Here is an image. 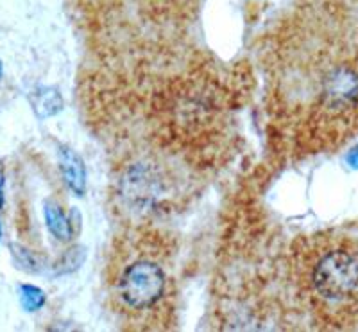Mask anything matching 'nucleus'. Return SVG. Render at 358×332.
<instances>
[{"label":"nucleus","mask_w":358,"mask_h":332,"mask_svg":"<svg viewBox=\"0 0 358 332\" xmlns=\"http://www.w3.org/2000/svg\"><path fill=\"white\" fill-rule=\"evenodd\" d=\"M2 205H4V201H0V210H2ZM0 237H2V223H0Z\"/></svg>","instance_id":"1a4fd4ad"},{"label":"nucleus","mask_w":358,"mask_h":332,"mask_svg":"<svg viewBox=\"0 0 358 332\" xmlns=\"http://www.w3.org/2000/svg\"><path fill=\"white\" fill-rule=\"evenodd\" d=\"M11 254L15 263H17V268L27 271V273H38L41 270L40 266V258L33 254V251L25 250V248L18 247V244H11Z\"/></svg>","instance_id":"0eeeda50"},{"label":"nucleus","mask_w":358,"mask_h":332,"mask_svg":"<svg viewBox=\"0 0 358 332\" xmlns=\"http://www.w3.org/2000/svg\"><path fill=\"white\" fill-rule=\"evenodd\" d=\"M59 160H62V171L65 184L69 189L78 196H83L86 189V171L81 156L70 148H62L59 151Z\"/></svg>","instance_id":"20e7f679"},{"label":"nucleus","mask_w":358,"mask_h":332,"mask_svg":"<svg viewBox=\"0 0 358 332\" xmlns=\"http://www.w3.org/2000/svg\"><path fill=\"white\" fill-rule=\"evenodd\" d=\"M45 221H47V228L50 230V234H52L57 241L66 242L72 239V223L66 218L62 205H59L57 201L49 200L45 203Z\"/></svg>","instance_id":"423d86ee"},{"label":"nucleus","mask_w":358,"mask_h":332,"mask_svg":"<svg viewBox=\"0 0 358 332\" xmlns=\"http://www.w3.org/2000/svg\"><path fill=\"white\" fill-rule=\"evenodd\" d=\"M303 291L324 314L348 309L358 295V257L348 242L319 239L305 257Z\"/></svg>","instance_id":"f03ea898"},{"label":"nucleus","mask_w":358,"mask_h":332,"mask_svg":"<svg viewBox=\"0 0 358 332\" xmlns=\"http://www.w3.org/2000/svg\"><path fill=\"white\" fill-rule=\"evenodd\" d=\"M171 279L159 251H129L118 261L113 280L117 309L133 324L147 327L167 302Z\"/></svg>","instance_id":"7ed1b4c3"},{"label":"nucleus","mask_w":358,"mask_h":332,"mask_svg":"<svg viewBox=\"0 0 358 332\" xmlns=\"http://www.w3.org/2000/svg\"><path fill=\"white\" fill-rule=\"evenodd\" d=\"M20 304L29 312L38 311L45 304V293L40 287L24 284V286H20Z\"/></svg>","instance_id":"6e6552de"},{"label":"nucleus","mask_w":358,"mask_h":332,"mask_svg":"<svg viewBox=\"0 0 358 332\" xmlns=\"http://www.w3.org/2000/svg\"><path fill=\"white\" fill-rule=\"evenodd\" d=\"M31 104H33L34 113L40 119H47V117H52L63 110V97L52 86H40L31 95Z\"/></svg>","instance_id":"39448f33"},{"label":"nucleus","mask_w":358,"mask_h":332,"mask_svg":"<svg viewBox=\"0 0 358 332\" xmlns=\"http://www.w3.org/2000/svg\"><path fill=\"white\" fill-rule=\"evenodd\" d=\"M305 133L310 148H337L358 132V70L338 65L326 72L308 106Z\"/></svg>","instance_id":"f257e3e1"},{"label":"nucleus","mask_w":358,"mask_h":332,"mask_svg":"<svg viewBox=\"0 0 358 332\" xmlns=\"http://www.w3.org/2000/svg\"><path fill=\"white\" fill-rule=\"evenodd\" d=\"M0 79H2V62H0Z\"/></svg>","instance_id":"9d476101"}]
</instances>
